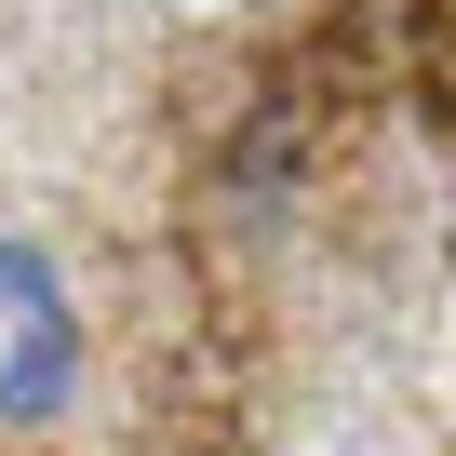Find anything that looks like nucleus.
Segmentation results:
<instances>
[{
  "instance_id": "1",
  "label": "nucleus",
  "mask_w": 456,
  "mask_h": 456,
  "mask_svg": "<svg viewBox=\"0 0 456 456\" xmlns=\"http://www.w3.org/2000/svg\"><path fill=\"white\" fill-rule=\"evenodd\" d=\"M81 389V309L41 242H0V429H41Z\"/></svg>"
}]
</instances>
